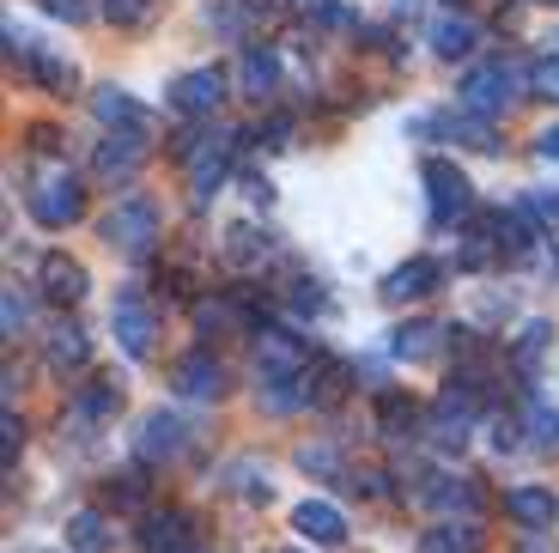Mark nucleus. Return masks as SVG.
Returning a JSON list of instances; mask_svg holds the SVG:
<instances>
[{
	"mask_svg": "<svg viewBox=\"0 0 559 553\" xmlns=\"http://www.w3.org/2000/svg\"><path fill=\"white\" fill-rule=\"evenodd\" d=\"M518 85H530V68H523V61H480V68L462 73L456 104H462L468 116H480V122H492L499 110H511Z\"/></svg>",
	"mask_w": 559,
	"mask_h": 553,
	"instance_id": "1",
	"label": "nucleus"
},
{
	"mask_svg": "<svg viewBox=\"0 0 559 553\" xmlns=\"http://www.w3.org/2000/svg\"><path fill=\"white\" fill-rule=\"evenodd\" d=\"M419 183H426V201H432V225H438V232L480 213L475 208V183L462 177V165H450V158H426V165H419Z\"/></svg>",
	"mask_w": 559,
	"mask_h": 553,
	"instance_id": "2",
	"label": "nucleus"
},
{
	"mask_svg": "<svg viewBox=\"0 0 559 553\" xmlns=\"http://www.w3.org/2000/svg\"><path fill=\"white\" fill-rule=\"evenodd\" d=\"M25 208H31V220H37V225L68 232V225L85 213V189H80V177H73V170L56 165V170H43V177L25 189Z\"/></svg>",
	"mask_w": 559,
	"mask_h": 553,
	"instance_id": "3",
	"label": "nucleus"
},
{
	"mask_svg": "<svg viewBox=\"0 0 559 553\" xmlns=\"http://www.w3.org/2000/svg\"><path fill=\"white\" fill-rule=\"evenodd\" d=\"M98 237L110 249H122V256H146V249L158 244V208L146 195H128V201H116L98 220Z\"/></svg>",
	"mask_w": 559,
	"mask_h": 553,
	"instance_id": "4",
	"label": "nucleus"
},
{
	"mask_svg": "<svg viewBox=\"0 0 559 553\" xmlns=\"http://www.w3.org/2000/svg\"><path fill=\"white\" fill-rule=\"evenodd\" d=\"M255 372L267 384H298L310 372V341L293 329H255Z\"/></svg>",
	"mask_w": 559,
	"mask_h": 553,
	"instance_id": "5",
	"label": "nucleus"
},
{
	"mask_svg": "<svg viewBox=\"0 0 559 553\" xmlns=\"http://www.w3.org/2000/svg\"><path fill=\"white\" fill-rule=\"evenodd\" d=\"M250 134H207L195 146V158H189V195H195V208H207L213 195L225 189V177H231V158H238V146Z\"/></svg>",
	"mask_w": 559,
	"mask_h": 553,
	"instance_id": "6",
	"label": "nucleus"
},
{
	"mask_svg": "<svg viewBox=\"0 0 559 553\" xmlns=\"http://www.w3.org/2000/svg\"><path fill=\"white\" fill-rule=\"evenodd\" d=\"M110 329H116V341H122L128 360H146V353H153V334H158L153 298H146L140 286H122L116 305H110Z\"/></svg>",
	"mask_w": 559,
	"mask_h": 553,
	"instance_id": "7",
	"label": "nucleus"
},
{
	"mask_svg": "<svg viewBox=\"0 0 559 553\" xmlns=\"http://www.w3.org/2000/svg\"><path fill=\"white\" fill-rule=\"evenodd\" d=\"M170 110H182V116H213L225 104V73L219 68H189V73H177V80H170Z\"/></svg>",
	"mask_w": 559,
	"mask_h": 553,
	"instance_id": "8",
	"label": "nucleus"
},
{
	"mask_svg": "<svg viewBox=\"0 0 559 553\" xmlns=\"http://www.w3.org/2000/svg\"><path fill=\"white\" fill-rule=\"evenodd\" d=\"M116 414H122V384H116V377H92V384L73 396V408H68V420H61V426H73L85 438V432L110 426Z\"/></svg>",
	"mask_w": 559,
	"mask_h": 553,
	"instance_id": "9",
	"label": "nucleus"
},
{
	"mask_svg": "<svg viewBox=\"0 0 559 553\" xmlns=\"http://www.w3.org/2000/svg\"><path fill=\"white\" fill-rule=\"evenodd\" d=\"M170 389H177L182 401H219L225 396V365L213 360L207 346H201V353H182V360L170 365Z\"/></svg>",
	"mask_w": 559,
	"mask_h": 553,
	"instance_id": "10",
	"label": "nucleus"
},
{
	"mask_svg": "<svg viewBox=\"0 0 559 553\" xmlns=\"http://www.w3.org/2000/svg\"><path fill=\"white\" fill-rule=\"evenodd\" d=\"M140 165H146V140L140 134H104L92 146V177L98 183H134Z\"/></svg>",
	"mask_w": 559,
	"mask_h": 553,
	"instance_id": "11",
	"label": "nucleus"
},
{
	"mask_svg": "<svg viewBox=\"0 0 559 553\" xmlns=\"http://www.w3.org/2000/svg\"><path fill=\"white\" fill-rule=\"evenodd\" d=\"M438 280H444V268H438L432 256H414V262L390 268L378 292H383V305H414V298H432Z\"/></svg>",
	"mask_w": 559,
	"mask_h": 553,
	"instance_id": "12",
	"label": "nucleus"
},
{
	"mask_svg": "<svg viewBox=\"0 0 559 553\" xmlns=\"http://www.w3.org/2000/svg\"><path fill=\"white\" fill-rule=\"evenodd\" d=\"M37 280H43V298H49V305H80L85 286H92L85 262H73V256H61V249H49V256L37 262Z\"/></svg>",
	"mask_w": 559,
	"mask_h": 553,
	"instance_id": "13",
	"label": "nucleus"
},
{
	"mask_svg": "<svg viewBox=\"0 0 559 553\" xmlns=\"http://www.w3.org/2000/svg\"><path fill=\"white\" fill-rule=\"evenodd\" d=\"M182 444H189V426H182L177 414H165V408H158V414L140 420V432H134V457H140V462H170V457L182 450Z\"/></svg>",
	"mask_w": 559,
	"mask_h": 553,
	"instance_id": "14",
	"label": "nucleus"
},
{
	"mask_svg": "<svg viewBox=\"0 0 559 553\" xmlns=\"http://www.w3.org/2000/svg\"><path fill=\"white\" fill-rule=\"evenodd\" d=\"M238 92L250 97V104H267V97L280 92V56L267 49V43H262V49L250 43V49L238 56Z\"/></svg>",
	"mask_w": 559,
	"mask_h": 553,
	"instance_id": "15",
	"label": "nucleus"
},
{
	"mask_svg": "<svg viewBox=\"0 0 559 553\" xmlns=\"http://www.w3.org/2000/svg\"><path fill=\"white\" fill-rule=\"evenodd\" d=\"M293 529L305 541H317V548H341V541H347V517H341L329 498H305L293 511Z\"/></svg>",
	"mask_w": 559,
	"mask_h": 553,
	"instance_id": "16",
	"label": "nucleus"
},
{
	"mask_svg": "<svg viewBox=\"0 0 559 553\" xmlns=\"http://www.w3.org/2000/svg\"><path fill=\"white\" fill-rule=\"evenodd\" d=\"M92 110H98V122L110 128V134H146V128H153V116L140 110L128 92H116V85H98V92H92Z\"/></svg>",
	"mask_w": 559,
	"mask_h": 553,
	"instance_id": "17",
	"label": "nucleus"
},
{
	"mask_svg": "<svg viewBox=\"0 0 559 553\" xmlns=\"http://www.w3.org/2000/svg\"><path fill=\"white\" fill-rule=\"evenodd\" d=\"M419 505H432V511H475V481L468 474H426V481L414 486Z\"/></svg>",
	"mask_w": 559,
	"mask_h": 553,
	"instance_id": "18",
	"label": "nucleus"
},
{
	"mask_svg": "<svg viewBox=\"0 0 559 553\" xmlns=\"http://www.w3.org/2000/svg\"><path fill=\"white\" fill-rule=\"evenodd\" d=\"M43 365L56 377H73L92 365V341H85V329H73V322H61L56 334H49V346H43Z\"/></svg>",
	"mask_w": 559,
	"mask_h": 553,
	"instance_id": "19",
	"label": "nucleus"
},
{
	"mask_svg": "<svg viewBox=\"0 0 559 553\" xmlns=\"http://www.w3.org/2000/svg\"><path fill=\"white\" fill-rule=\"evenodd\" d=\"M504 511L518 517L523 529H535V536H542V529H554L559 498L547 493V486H511V493H504Z\"/></svg>",
	"mask_w": 559,
	"mask_h": 553,
	"instance_id": "20",
	"label": "nucleus"
},
{
	"mask_svg": "<svg viewBox=\"0 0 559 553\" xmlns=\"http://www.w3.org/2000/svg\"><path fill=\"white\" fill-rule=\"evenodd\" d=\"M444 322H402V329H390V353L395 360H407V365H419V360H432L438 346H444Z\"/></svg>",
	"mask_w": 559,
	"mask_h": 553,
	"instance_id": "21",
	"label": "nucleus"
},
{
	"mask_svg": "<svg viewBox=\"0 0 559 553\" xmlns=\"http://www.w3.org/2000/svg\"><path fill=\"white\" fill-rule=\"evenodd\" d=\"M140 548L146 553H182L189 548V517L182 511H153L146 529H140Z\"/></svg>",
	"mask_w": 559,
	"mask_h": 553,
	"instance_id": "22",
	"label": "nucleus"
},
{
	"mask_svg": "<svg viewBox=\"0 0 559 553\" xmlns=\"http://www.w3.org/2000/svg\"><path fill=\"white\" fill-rule=\"evenodd\" d=\"M219 249H225V262H231V268H262L267 256H274V237L255 232V225H231Z\"/></svg>",
	"mask_w": 559,
	"mask_h": 553,
	"instance_id": "23",
	"label": "nucleus"
},
{
	"mask_svg": "<svg viewBox=\"0 0 559 553\" xmlns=\"http://www.w3.org/2000/svg\"><path fill=\"white\" fill-rule=\"evenodd\" d=\"M475 43H480V25H475V19H456V13H450V19H438V25H432V56H438V61H462Z\"/></svg>",
	"mask_w": 559,
	"mask_h": 553,
	"instance_id": "24",
	"label": "nucleus"
},
{
	"mask_svg": "<svg viewBox=\"0 0 559 553\" xmlns=\"http://www.w3.org/2000/svg\"><path fill=\"white\" fill-rule=\"evenodd\" d=\"M419 553H480V529L475 523H432L419 536Z\"/></svg>",
	"mask_w": 559,
	"mask_h": 553,
	"instance_id": "25",
	"label": "nucleus"
},
{
	"mask_svg": "<svg viewBox=\"0 0 559 553\" xmlns=\"http://www.w3.org/2000/svg\"><path fill=\"white\" fill-rule=\"evenodd\" d=\"M25 73H31V80H37L49 97H68V92H73V61L49 56V49H37V56L25 61Z\"/></svg>",
	"mask_w": 559,
	"mask_h": 553,
	"instance_id": "26",
	"label": "nucleus"
},
{
	"mask_svg": "<svg viewBox=\"0 0 559 553\" xmlns=\"http://www.w3.org/2000/svg\"><path fill=\"white\" fill-rule=\"evenodd\" d=\"M523 426H530V444H535V450L559 457V414L547 408V401H530V408H523Z\"/></svg>",
	"mask_w": 559,
	"mask_h": 553,
	"instance_id": "27",
	"label": "nucleus"
},
{
	"mask_svg": "<svg viewBox=\"0 0 559 553\" xmlns=\"http://www.w3.org/2000/svg\"><path fill=\"white\" fill-rule=\"evenodd\" d=\"M68 548H73V553H104V548H110V536H104V517H98V511H73V517H68Z\"/></svg>",
	"mask_w": 559,
	"mask_h": 553,
	"instance_id": "28",
	"label": "nucleus"
},
{
	"mask_svg": "<svg viewBox=\"0 0 559 553\" xmlns=\"http://www.w3.org/2000/svg\"><path fill=\"white\" fill-rule=\"evenodd\" d=\"M378 426H383V438H407V432H414V401L395 396V389H383L378 396Z\"/></svg>",
	"mask_w": 559,
	"mask_h": 553,
	"instance_id": "29",
	"label": "nucleus"
},
{
	"mask_svg": "<svg viewBox=\"0 0 559 553\" xmlns=\"http://www.w3.org/2000/svg\"><path fill=\"white\" fill-rule=\"evenodd\" d=\"M353 389V365H341V360H329L317 372V389H310V401H317V408H335L341 396H347Z\"/></svg>",
	"mask_w": 559,
	"mask_h": 553,
	"instance_id": "30",
	"label": "nucleus"
},
{
	"mask_svg": "<svg viewBox=\"0 0 559 553\" xmlns=\"http://www.w3.org/2000/svg\"><path fill=\"white\" fill-rule=\"evenodd\" d=\"M547 341H554V322H523V334H518V372H535L542 365V353H547Z\"/></svg>",
	"mask_w": 559,
	"mask_h": 553,
	"instance_id": "31",
	"label": "nucleus"
},
{
	"mask_svg": "<svg viewBox=\"0 0 559 553\" xmlns=\"http://www.w3.org/2000/svg\"><path fill=\"white\" fill-rule=\"evenodd\" d=\"M530 97L559 104V49H554V56H535L530 61Z\"/></svg>",
	"mask_w": 559,
	"mask_h": 553,
	"instance_id": "32",
	"label": "nucleus"
},
{
	"mask_svg": "<svg viewBox=\"0 0 559 553\" xmlns=\"http://www.w3.org/2000/svg\"><path fill=\"white\" fill-rule=\"evenodd\" d=\"M298 469H305V474H335L341 469L335 444H305V450H298Z\"/></svg>",
	"mask_w": 559,
	"mask_h": 553,
	"instance_id": "33",
	"label": "nucleus"
},
{
	"mask_svg": "<svg viewBox=\"0 0 559 553\" xmlns=\"http://www.w3.org/2000/svg\"><path fill=\"white\" fill-rule=\"evenodd\" d=\"M298 401H310V389H293V384H267V389H262V408H267V414H293Z\"/></svg>",
	"mask_w": 559,
	"mask_h": 553,
	"instance_id": "34",
	"label": "nucleus"
},
{
	"mask_svg": "<svg viewBox=\"0 0 559 553\" xmlns=\"http://www.w3.org/2000/svg\"><path fill=\"white\" fill-rule=\"evenodd\" d=\"M293 305L310 310V317H317V310H329V292H322V280H293Z\"/></svg>",
	"mask_w": 559,
	"mask_h": 553,
	"instance_id": "35",
	"label": "nucleus"
},
{
	"mask_svg": "<svg viewBox=\"0 0 559 553\" xmlns=\"http://www.w3.org/2000/svg\"><path fill=\"white\" fill-rule=\"evenodd\" d=\"M231 493H243V498H267V481H255V462H231Z\"/></svg>",
	"mask_w": 559,
	"mask_h": 553,
	"instance_id": "36",
	"label": "nucleus"
},
{
	"mask_svg": "<svg viewBox=\"0 0 559 553\" xmlns=\"http://www.w3.org/2000/svg\"><path fill=\"white\" fill-rule=\"evenodd\" d=\"M104 13H110L116 25H140V19L153 13V0H104Z\"/></svg>",
	"mask_w": 559,
	"mask_h": 553,
	"instance_id": "37",
	"label": "nucleus"
},
{
	"mask_svg": "<svg viewBox=\"0 0 559 553\" xmlns=\"http://www.w3.org/2000/svg\"><path fill=\"white\" fill-rule=\"evenodd\" d=\"M530 213H535L542 225H554V220H559V189H535V195H530Z\"/></svg>",
	"mask_w": 559,
	"mask_h": 553,
	"instance_id": "38",
	"label": "nucleus"
},
{
	"mask_svg": "<svg viewBox=\"0 0 559 553\" xmlns=\"http://www.w3.org/2000/svg\"><path fill=\"white\" fill-rule=\"evenodd\" d=\"M0 322H7V334L25 329V298H19V286H7V305H0Z\"/></svg>",
	"mask_w": 559,
	"mask_h": 553,
	"instance_id": "39",
	"label": "nucleus"
},
{
	"mask_svg": "<svg viewBox=\"0 0 559 553\" xmlns=\"http://www.w3.org/2000/svg\"><path fill=\"white\" fill-rule=\"evenodd\" d=\"M56 146H61V134H56L49 122H37V128H31V153H56Z\"/></svg>",
	"mask_w": 559,
	"mask_h": 553,
	"instance_id": "40",
	"label": "nucleus"
},
{
	"mask_svg": "<svg viewBox=\"0 0 559 553\" xmlns=\"http://www.w3.org/2000/svg\"><path fill=\"white\" fill-rule=\"evenodd\" d=\"M43 13H56V19H80V13H85V0H43Z\"/></svg>",
	"mask_w": 559,
	"mask_h": 553,
	"instance_id": "41",
	"label": "nucleus"
},
{
	"mask_svg": "<svg viewBox=\"0 0 559 553\" xmlns=\"http://www.w3.org/2000/svg\"><path fill=\"white\" fill-rule=\"evenodd\" d=\"M19 444H25V426H19V414H7V462L19 457Z\"/></svg>",
	"mask_w": 559,
	"mask_h": 553,
	"instance_id": "42",
	"label": "nucleus"
},
{
	"mask_svg": "<svg viewBox=\"0 0 559 553\" xmlns=\"http://www.w3.org/2000/svg\"><path fill=\"white\" fill-rule=\"evenodd\" d=\"M286 134H293V116H274L267 122V146H286Z\"/></svg>",
	"mask_w": 559,
	"mask_h": 553,
	"instance_id": "43",
	"label": "nucleus"
},
{
	"mask_svg": "<svg viewBox=\"0 0 559 553\" xmlns=\"http://www.w3.org/2000/svg\"><path fill=\"white\" fill-rule=\"evenodd\" d=\"M535 153H542V158H559V128H547V134H535Z\"/></svg>",
	"mask_w": 559,
	"mask_h": 553,
	"instance_id": "44",
	"label": "nucleus"
},
{
	"mask_svg": "<svg viewBox=\"0 0 559 553\" xmlns=\"http://www.w3.org/2000/svg\"><path fill=\"white\" fill-rule=\"evenodd\" d=\"M286 553H298V548H286Z\"/></svg>",
	"mask_w": 559,
	"mask_h": 553,
	"instance_id": "45",
	"label": "nucleus"
}]
</instances>
